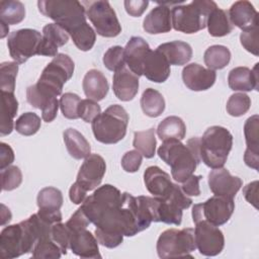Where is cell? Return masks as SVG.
Masks as SVG:
<instances>
[{"instance_id":"cell-1","label":"cell","mask_w":259,"mask_h":259,"mask_svg":"<svg viewBox=\"0 0 259 259\" xmlns=\"http://www.w3.org/2000/svg\"><path fill=\"white\" fill-rule=\"evenodd\" d=\"M51 225L42 221L37 213L4 228L0 233L1 256L12 259L32 252L38 240L51 235Z\"/></svg>"},{"instance_id":"cell-2","label":"cell","mask_w":259,"mask_h":259,"mask_svg":"<svg viewBox=\"0 0 259 259\" xmlns=\"http://www.w3.org/2000/svg\"><path fill=\"white\" fill-rule=\"evenodd\" d=\"M159 157L171 168L172 178L183 182L191 176L201 162L199 138L193 137L184 145L179 140H167L158 149Z\"/></svg>"},{"instance_id":"cell-3","label":"cell","mask_w":259,"mask_h":259,"mask_svg":"<svg viewBox=\"0 0 259 259\" xmlns=\"http://www.w3.org/2000/svg\"><path fill=\"white\" fill-rule=\"evenodd\" d=\"M233 146V136L224 126L212 125L199 138L201 161L211 169L223 168Z\"/></svg>"},{"instance_id":"cell-4","label":"cell","mask_w":259,"mask_h":259,"mask_svg":"<svg viewBox=\"0 0 259 259\" xmlns=\"http://www.w3.org/2000/svg\"><path fill=\"white\" fill-rule=\"evenodd\" d=\"M218 5L209 0H194L188 4L174 6L171 10L172 27L180 32L191 34L206 26L209 13Z\"/></svg>"},{"instance_id":"cell-5","label":"cell","mask_w":259,"mask_h":259,"mask_svg":"<svg viewBox=\"0 0 259 259\" xmlns=\"http://www.w3.org/2000/svg\"><path fill=\"white\" fill-rule=\"evenodd\" d=\"M91 123L95 139L102 144L112 145L125 137L128 114L121 105L112 104L95 117Z\"/></svg>"},{"instance_id":"cell-6","label":"cell","mask_w":259,"mask_h":259,"mask_svg":"<svg viewBox=\"0 0 259 259\" xmlns=\"http://www.w3.org/2000/svg\"><path fill=\"white\" fill-rule=\"evenodd\" d=\"M39 12L53 19L68 33L86 21V10L82 2L76 0H39Z\"/></svg>"},{"instance_id":"cell-7","label":"cell","mask_w":259,"mask_h":259,"mask_svg":"<svg viewBox=\"0 0 259 259\" xmlns=\"http://www.w3.org/2000/svg\"><path fill=\"white\" fill-rule=\"evenodd\" d=\"M196 249L194 229H169L164 231L157 241V253L160 258L191 256Z\"/></svg>"},{"instance_id":"cell-8","label":"cell","mask_w":259,"mask_h":259,"mask_svg":"<svg viewBox=\"0 0 259 259\" xmlns=\"http://www.w3.org/2000/svg\"><path fill=\"white\" fill-rule=\"evenodd\" d=\"M74 69V62L68 55L58 54L42 70L36 84L51 94L59 96L62 94L64 84L72 78Z\"/></svg>"},{"instance_id":"cell-9","label":"cell","mask_w":259,"mask_h":259,"mask_svg":"<svg viewBox=\"0 0 259 259\" xmlns=\"http://www.w3.org/2000/svg\"><path fill=\"white\" fill-rule=\"evenodd\" d=\"M86 16L92 22L96 32L104 37H114L121 32L116 13L108 1H83Z\"/></svg>"},{"instance_id":"cell-10","label":"cell","mask_w":259,"mask_h":259,"mask_svg":"<svg viewBox=\"0 0 259 259\" xmlns=\"http://www.w3.org/2000/svg\"><path fill=\"white\" fill-rule=\"evenodd\" d=\"M234 210V198L213 195L206 201L192 206V220L194 224L199 221H206L219 227L231 219Z\"/></svg>"},{"instance_id":"cell-11","label":"cell","mask_w":259,"mask_h":259,"mask_svg":"<svg viewBox=\"0 0 259 259\" xmlns=\"http://www.w3.org/2000/svg\"><path fill=\"white\" fill-rule=\"evenodd\" d=\"M157 198V223L179 226L182 221V210L192 204V199L187 196L178 184L165 198Z\"/></svg>"},{"instance_id":"cell-12","label":"cell","mask_w":259,"mask_h":259,"mask_svg":"<svg viewBox=\"0 0 259 259\" xmlns=\"http://www.w3.org/2000/svg\"><path fill=\"white\" fill-rule=\"evenodd\" d=\"M42 35L31 28H22L10 33L7 47L10 57L19 64L25 63L29 58L37 55Z\"/></svg>"},{"instance_id":"cell-13","label":"cell","mask_w":259,"mask_h":259,"mask_svg":"<svg viewBox=\"0 0 259 259\" xmlns=\"http://www.w3.org/2000/svg\"><path fill=\"white\" fill-rule=\"evenodd\" d=\"M195 244L199 253L203 256L212 257L219 255L225 247L223 232L206 221L195 223Z\"/></svg>"},{"instance_id":"cell-14","label":"cell","mask_w":259,"mask_h":259,"mask_svg":"<svg viewBox=\"0 0 259 259\" xmlns=\"http://www.w3.org/2000/svg\"><path fill=\"white\" fill-rule=\"evenodd\" d=\"M106 171L104 159L98 154H90L81 165L76 182L86 191H91L100 185Z\"/></svg>"},{"instance_id":"cell-15","label":"cell","mask_w":259,"mask_h":259,"mask_svg":"<svg viewBox=\"0 0 259 259\" xmlns=\"http://www.w3.org/2000/svg\"><path fill=\"white\" fill-rule=\"evenodd\" d=\"M208 186L214 195L234 198L242 187V180L233 176L228 169L218 168L208 173Z\"/></svg>"},{"instance_id":"cell-16","label":"cell","mask_w":259,"mask_h":259,"mask_svg":"<svg viewBox=\"0 0 259 259\" xmlns=\"http://www.w3.org/2000/svg\"><path fill=\"white\" fill-rule=\"evenodd\" d=\"M214 71L206 69L199 64L192 63L186 65L182 70V80L184 85L192 91H204L209 89L215 82Z\"/></svg>"},{"instance_id":"cell-17","label":"cell","mask_w":259,"mask_h":259,"mask_svg":"<svg viewBox=\"0 0 259 259\" xmlns=\"http://www.w3.org/2000/svg\"><path fill=\"white\" fill-rule=\"evenodd\" d=\"M69 248L73 254L81 258H101L98 241L96 237L87 230V228L70 231Z\"/></svg>"},{"instance_id":"cell-18","label":"cell","mask_w":259,"mask_h":259,"mask_svg":"<svg viewBox=\"0 0 259 259\" xmlns=\"http://www.w3.org/2000/svg\"><path fill=\"white\" fill-rule=\"evenodd\" d=\"M259 116L254 114L247 118L244 124L246 151L244 154L245 164L258 171L259 169Z\"/></svg>"},{"instance_id":"cell-19","label":"cell","mask_w":259,"mask_h":259,"mask_svg":"<svg viewBox=\"0 0 259 259\" xmlns=\"http://www.w3.org/2000/svg\"><path fill=\"white\" fill-rule=\"evenodd\" d=\"M69 40V33L57 23H48L42 28V37L38 47L37 55L56 57L58 49Z\"/></svg>"},{"instance_id":"cell-20","label":"cell","mask_w":259,"mask_h":259,"mask_svg":"<svg viewBox=\"0 0 259 259\" xmlns=\"http://www.w3.org/2000/svg\"><path fill=\"white\" fill-rule=\"evenodd\" d=\"M150 51L149 44L140 36L131 37L125 48H123L124 62L127 68L138 77L143 75L144 62Z\"/></svg>"},{"instance_id":"cell-21","label":"cell","mask_w":259,"mask_h":259,"mask_svg":"<svg viewBox=\"0 0 259 259\" xmlns=\"http://www.w3.org/2000/svg\"><path fill=\"white\" fill-rule=\"evenodd\" d=\"M112 90L121 101H131L139 91V77L127 67L114 72L112 77Z\"/></svg>"},{"instance_id":"cell-22","label":"cell","mask_w":259,"mask_h":259,"mask_svg":"<svg viewBox=\"0 0 259 259\" xmlns=\"http://www.w3.org/2000/svg\"><path fill=\"white\" fill-rule=\"evenodd\" d=\"M144 182L148 191L155 197H167L174 187L168 173L158 166H150L144 172Z\"/></svg>"},{"instance_id":"cell-23","label":"cell","mask_w":259,"mask_h":259,"mask_svg":"<svg viewBox=\"0 0 259 259\" xmlns=\"http://www.w3.org/2000/svg\"><path fill=\"white\" fill-rule=\"evenodd\" d=\"M170 65L158 50L150 51L143 66V75L155 83H163L170 76Z\"/></svg>"},{"instance_id":"cell-24","label":"cell","mask_w":259,"mask_h":259,"mask_svg":"<svg viewBox=\"0 0 259 259\" xmlns=\"http://www.w3.org/2000/svg\"><path fill=\"white\" fill-rule=\"evenodd\" d=\"M258 63L253 69L248 67H237L230 71L228 75L229 87L234 91H252L259 88Z\"/></svg>"},{"instance_id":"cell-25","label":"cell","mask_w":259,"mask_h":259,"mask_svg":"<svg viewBox=\"0 0 259 259\" xmlns=\"http://www.w3.org/2000/svg\"><path fill=\"white\" fill-rule=\"evenodd\" d=\"M143 28L150 34L169 32L172 28L170 8L165 3H159L145 17Z\"/></svg>"},{"instance_id":"cell-26","label":"cell","mask_w":259,"mask_h":259,"mask_svg":"<svg viewBox=\"0 0 259 259\" xmlns=\"http://www.w3.org/2000/svg\"><path fill=\"white\" fill-rule=\"evenodd\" d=\"M233 25L243 29L258 25V12L253 4L246 0L235 2L228 11Z\"/></svg>"},{"instance_id":"cell-27","label":"cell","mask_w":259,"mask_h":259,"mask_svg":"<svg viewBox=\"0 0 259 259\" xmlns=\"http://www.w3.org/2000/svg\"><path fill=\"white\" fill-rule=\"evenodd\" d=\"M26 100L34 108L41 110V117L46 122L53 121L58 113L60 102L57 97H49L36 91L33 85L26 89Z\"/></svg>"},{"instance_id":"cell-28","label":"cell","mask_w":259,"mask_h":259,"mask_svg":"<svg viewBox=\"0 0 259 259\" xmlns=\"http://www.w3.org/2000/svg\"><path fill=\"white\" fill-rule=\"evenodd\" d=\"M82 87L86 97L94 101L102 100L107 95L109 89L107 79L102 72L96 69H91L85 74Z\"/></svg>"},{"instance_id":"cell-29","label":"cell","mask_w":259,"mask_h":259,"mask_svg":"<svg viewBox=\"0 0 259 259\" xmlns=\"http://www.w3.org/2000/svg\"><path fill=\"white\" fill-rule=\"evenodd\" d=\"M156 50L163 54L169 65L182 66L192 58V49L189 44L182 40H173L160 45Z\"/></svg>"},{"instance_id":"cell-30","label":"cell","mask_w":259,"mask_h":259,"mask_svg":"<svg viewBox=\"0 0 259 259\" xmlns=\"http://www.w3.org/2000/svg\"><path fill=\"white\" fill-rule=\"evenodd\" d=\"M1 116H0V134L6 136L12 133L13 118L15 117L18 110V101L14 96V93L1 92Z\"/></svg>"},{"instance_id":"cell-31","label":"cell","mask_w":259,"mask_h":259,"mask_svg":"<svg viewBox=\"0 0 259 259\" xmlns=\"http://www.w3.org/2000/svg\"><path fill=\"white\" fill-rule=\"evenodd\" d=\"M64 142L68 153L76 160L85 159L90 155L91 147L84 136L75 128H67L64 134Z\"/></svg>"},{"instance_id":"cell-32","label":"cell","mask_w":259,"mask_h":259,"mask_svg":"<svg viewBox=\"0 0 259 259\" xmlns=\"http://www.w3.org/2000/svg\"><path fill=\"white\" fill-rule=\"evenodd\" d=\"M186 134L184 121L175 115L164 118L157 127V135L161 141L183 140Z\"/></svg>"},{"instance_id":"cell-33","label":"cell","mask_w":259,"mask_h":259,"mask_svg":"<svg viewBox=\"0 0 259 259\" xmlns=\"http://www.w3.org/2000/svg\"><path fill=\"white\" fill-rule=\"evenodd\" d=\"M208 33L214 37H221L229 34L233 30V24L230 21L228 11L219 7L214 8L206 20Z\"/></svg>"},{"instance_id":"cell-34","label":"cell","mask_w":259,"mask_h":259,"mask_svg":"<svg viewBox=\"0 0 259 259\" xmlns=\"http://www.w3.org/2000/svg\"><path fill=\"white\" fill-rule=\"evenodd\" d=\"M140 103L143 112L149 117H158L165 110L163 95L153 88H148L143 92Z\"/></svg>"},{"instance_id":"cell-35","label":"cell","mask_w":259,"mask_h":259,"mask_svg":"<svg viewBox=\"0 0 259 259\" xmlns=\"http://www.w3.org/2000/svg\"><path fill=\"white\" fill-rule=\"evenodd\" d=\"M231 60L230 50L221 45L210 46L206 49L203 55L204 64L207 66V69L215 71L224 69Z\"/></svg>"},{"instance_id":"cell-36","label":"cell","mask_w":259,"mask_h":259,"mask_svg":"<svg viewBox=\"0 0 259 259\" xmlns=\"http://www.w3.org/2000/svg\"><path fill=\"white\" fill-rule=\"evenodd\" d=\"M25 17V7L20 1H1L0 2V22L7 25L20 23Z\"/></svg>"},{"instance_id":"cell-37","label":"cell","mask_w":259,"mask_h":259,"mask_svg":"<svg viewBox=\"0 0 259 259\" xmlns=\"http://www.w3.org/2000/svg\"><path fill=\"white\" fill-rule=\"evenodd\" d=\"M133 146L145 158L151 159L155 156L157 141L155 138V128L151 127L142 132H135Z\"/></svg>"},{"instance_id":"cell-38","label":"cell","mask_w":259,"mask_h":259,"mask_svg":"<svg viewBox=\"0 0 259 259\" xmlns=\"http://www.w3.org/2000/svg\"><path fill=\"white\" fill-rule=\"evenodd\" d=\"M36 203L39 209L60 210L63 204L62 192L56 187H45L38 192Z\"/></svg>"},{"instance_id":"cell-39","label":"cell","mask_w":259,"mask_h":259,"mask_svg":"<svg viewBox=\"0 0 259 259\" xmlns=\"http://www.w3.org/2000/svg\"><path fill=\"white\" fill-rule=\"evenodd\" d=\"M73 39L75 46L83 52L90 51L96 40V32L88 24V22L83 23L73 31L69 33Z\"/></svg>"},{"instance_id":"cell-40","label":"cell","mask_w":259,"mask_h":259,"mask_svg":"<svg viewBox=\"0 0 259 259\" xmlns=\"http://www.w3.org/2000/svg\"><path fill=\"white\" fill-rule=\"evenodd\" d=\"M31 253L35 259H59L62 256L60 247L53 241L51 236L38 240Z\"/></svg>"},{"instance_id":"cell-41","label":"cell","mask_w":259,"mask_h":259,"mask_svg":"<svg viewBox=\"0 0 259 259\" xmlns=\"http://www.w3.org/2000/svg\"><path fill=\"white\" fill-rule=\"evenodd\" d=\"M41 121L40 117L34 112H24L15 121V130L22 136H32L40 128Z\"/></svg>"},{"instance_id":"cell-42","label":"cell","mask_w":259,"mask_h":259,"mask_svg":"<svg viewBox=\"0 0 259 259\" xmlns=\"http://www.w3.org/2000/svg\"><path fill=\"white\" fill-rule=\"evenodd\" d=\"M18 72L16 62H3L0 65V89L1 92L14 93L15 79Z\"/></svg>"},{"instance_id":"cell-43","label":"cell","mask_w":259,"mask_h":259,"mask_svg":"<svg viewBox=\"0 0 259 259\" xmlns=\"http://www.w3.org/2000/svg\"><path fill=\"white\" fill-rule=\"evenodd\" d=\"M250 107H251V99L247 94L243 92L232 94L226 105L227 112L230 115L235 117L244 115L245 113H247Z\"/></svg>"},{"instance_id":"cell-44","label":"cell","mask_w":259,"mask_h":259,"mask_svg":"<svg viewBox=\"0 0 259 259\" xmlns=\"http://www.w3.org/2000/svg\"><path fill=\"white\" fill-rule=\"evenodd\" d=\"M81 102V98L72 92H67L61 96L60 108L63 115L68 119L79 118L78 108Z\"/></svg>"},{"instance_id":"cell-45","label":"cell","mask_w":259,"mask_h":259,"mask_svg":"<svg viewBox=\"0 0 259 259\" xmlns=\"http://www.w3.org/2000/svg\"><path fill=\"white\" fill-rule=\"evenodd\" d=\"M104 66L112 72H116L125 66L123 48L120 46L110 47L103 56Z\"/></svg>"},{"instance_id":"cell-46","label":"cell","mask_w":259,"mask_h":259,"mask_svg":"<svg viewBox=\"0 0 259 259\" xmlns=\"http://www.w3.org/2000/svg\"><path fill=\"white\" fill-rule=\"evenodd\" d=\"M22 182V173L17 166H8L1 170L2 190L10 191L17 188Z\"/></svg>"},{"instance_id":"cell-47","label":"cell","mask_w":259,"mask_h":259,"mask_svg":"<svg viewBox=\"0 0 259 259\" xmlns=\"http://www.w3.org/2000/svg\"><path fill=\"white\" fill-rule=\"evenodd\" d=\"M51 238L60 247L62 254L66 255L70 242V230L66 224H62L61 222L54 224L51 230Z\"/></svg>"},{"instance_id":"cell-48","label":"cell","mask_w":259,"mask_h":259,"mask_svg":"<svg viewBox=\"0 0 259 259\" xmlns=\"http://www.w3.org/2000/svg\"><path fill=\"white\" fill-rule=\"evenodd\" d=\"M240 41L246 51L253 54L254 56H258V25L243 29L240 34Z\"/></svg>"},{"instance_id":"cell-49","label":"cell","mask_w":259,"mask_h":259,"mask_svg":"<svg viewBox=\"0 0 259 259\" xmlns=\"http://www.w3.org/2000/svg\"><path fill=\"white\" fill-rule=\"evenodd\" d=\"M101 113L100 105L97 101L92 99H83L81 100L78 108L79 118L83 119L85 122H92L95 117H97Z\"/></svg>"},{"instance_id":"cell-50","label":"cell","mask_w":259,"mask_h":259,"mask_svg":"<svg viewBox=\"0 0 259 259\" xmlns=\"http://www.w3.org/2000/svg\"><path fill=\"white\" fill-rule=\"evenodd\" d=\"M143 161V155L137 151V150H132L126 152L122 158H121V167L125 172L128 173H135L137 172Z\"/></svg>"},{"instance_id":"cell-51","label":"cell","mask_w":259,"mask_h":259,"mask_svg":"<svg viewBox=\"0 0 259 259\" xmlns=\"http://www.w3.org/2000/svg\"><path fill=\"white\" fill-rule=\"evenodd\" d=\"M90 221L84 213L81 207H79L69 219V221L66 223V226L70 231H75L79 229H85L89 226Z\"/></svg>"},{"instance_id":"cell-52","label":"cell","mask_w":259,"mask_h":259,"mask_svg":"<svg viewBox=\"0 0 259 259\" xmlns=\"http://www.w3.org/2000/svg\"><path fill=\"white\" fill-rule=\"evenodd\" d=\"M202 178L201 175H191L186 180L182 182V185L180 186L182 191L187 196H198L200 194L199 189V181Z\"/></svg>"},{"instance_id":"cell-53","label":"cell","mask_w":259,"mask_h":259,"mask_svg":"<svg viewBox=\"0 0 259 259\" xmlns=\"http://www.w3.org/2000/svg\"><path fill=\"white\" fill-rule=\"evenodd\" d=\"M125 11L133 17H140L147 9L149 1L147 0H125L123 2Z\"/></svg>"},{"instance_id":"cell-54","label":"cell","mask_w":259,"mask_h":259,"mask_svg":"<svg viewBox=\"0 0 259 259\" xmlns=\"http://www.w3.org/2000/svg\"><path fill=\"white\" fill-rule=\"evenodd\" d=\"M14 161V152L12 148L5 144H0V170L10 166Z\"/></svg>"},{"instance_id":"cell-55","label":"cell","mask_w":259,"mask_h":259,"mask_svg":"<svg viewBox=\"0 0 259 259\" xmlns=\"http://www.w3.org/2000/svg\"><path fill=\"white\" fill-rule=\"evenodd\" d=\"M243 194L246 200L251 203L255 208H258V181H253L248 183L243 188Z\"/></svg>"},{"instance_id":"cell-56","label":"cell","mask_w":259,"mask_h":259,"mask_svg":"<svg viewBox=\"0 0 259 259\" xmlns=\"http://www.w3.org/2000/svg\"><path fill=\"white\" fill-rule=\"evenodd\" d=\"M87 192L79 183L75 182L70 187L69 197L73 203L81 204L87 197Z\"/></svg>"},{"instance_id":"cell-57","label":"cell","mask_w":259,"mask_h":259,"mask_svg":"<svg viewBox=\"0 0 259 259\" xmlns=\"http://www.w3.org/2000/svg\"><path fill=\"white\" fill-rule=\"evenodd\" d=\"M37 214L39 215V218H41L44 221H46L51 225L62 222L61 210H46V209L38 208Z\"/></svg>"},{"instance_id":"cell-58","label":"cell","mask_w":259,"mask_h":259,"mask_svg":"<svg viewBox=\"0 0 259 259\" xmlns=\"http://www.w3.org/2000/svg\"><path fill=\"white\" fill-rule=\"evenodd\" d=\"M1 208H2V211H1V218H2L1 225L4 226L5 224L10 222V220H11V212H10L9 208H7L4 204H1Z\"/></svg>"},{"instance_id":"cell-59","label":"cell","mask_w":259,"mask_h":259,"mask_svg":"<svg viewBox=\"0 0 259 259\" xmlns=\"http://www.w3.org/2000/svg\"><path fill=\"white\" fill-rule=\"evenodd\" d=\"M0 28H1V38H3V37H5L8 34L9 26L7 24H5V23L0 22Z\"/></svg>"}]
</instances>
